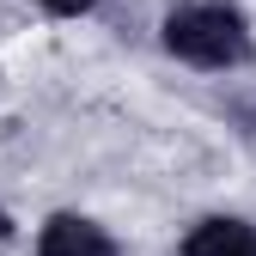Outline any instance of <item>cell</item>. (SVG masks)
I'll return each instance as SVG.
<instances>
[{"instance_id":"4","label":"cell","mask_w":256,"mask_h":256,"mask_svg":"<svg viewBox=\"0 0 256 256\" xmlns=\"http://www.w3.org/2000/svg\"><path fill=\"white\" fill-rule=\"evenodd\" d=\"M37 6L49 12V18H80V12H92L98 0H37Z\"/></svg>"},{"instance_id":"1","label":"cell","mask_w":256,"mask_h":256,"mask_svg":"<svg viewBox=\"0 0 256 256\" xmlns=\"http://www.w3.org/2000/svg\"><path fill=\"white\" fill-rule=\"evenodd\" d=\"M158 43H165V55L189 61L202 74H238L256 61L250 18L232 0H183V6H171L165 24H158Z\"/></svg>"},{"instance_id":"2","label":"cell","mask_w":256,"mask_h":256,"mask_svg":"<svg viewBox=\"0 0 256 256\" xmlns=\"http://www.w3.org/2000/svg\"><path fill=\"white\" fill-rule=\"evenodd\" d=\"M37 256H122L116 238L86 214H49L37 232Z\"/></svg>"},{"instance_id":"5","label":"cell","mask_w":256,"mask_h":256,"mask_svg":"<svg viewBox=\"0 0 256 256\" xmlns=\"http://www.w3.org/2000/svg\"><path fill=\"white\" fill-rule=\"evenodd\" d=\"M6 232H12V220H6V214H0V244H6Z\"/></svg>"},{"instance_id":"3","label":"cell","mask_w":256,"mask_h":256,"mask_svg":"<svg viewBox=\"0 0 256 256\" xmlns=\"http://www.w3.org/2000/svg\"><path fill=\"white\" fill-rule=\"evenodd\" d=\"M177 256H256V226L238 214H208L183 232Z\"/></svg>"}]
</instances>
